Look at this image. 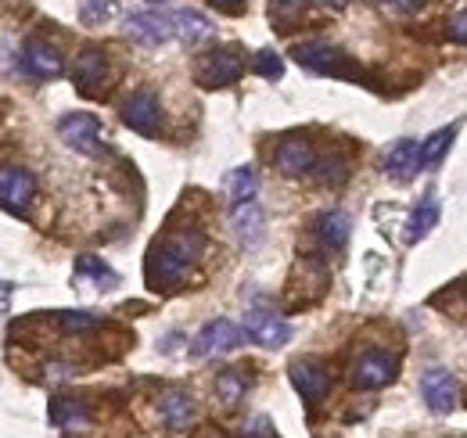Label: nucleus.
Returning <instances> with one entry per match:
<instances>
[{"instance_id": "72a5a7b5", "label": "nucleus", "mask_w": 467, "mask_h": 438, "mask_svg": "<svg viewBox=\"0 0 467 438\" xmlns=\"http://www.w3.org/2000/svg\"><path fill=\"white\" fill-rule=\"evenodd\" d=\"M317 4H324V7H346V0H317Z\"/></svg>"}, {"instance_id": "20e7f679", "label": "nucleus", "mask_w": 467, "mask_h": 438, "mask_svg": "<svg viewBox=\"0 0 467 438\" xmlns=\"http://www.w3.org/2000/svg\"><path fill=\"white\" fill-rule=\"evenodd\" d=\"M58 137L65 148L87 155V159H101L105 144H101V122L90 111H72L58 122Z\"/></svg>"}, {"instance_id": "5701e85b", "label": "nucleus", "mask_w": 467, "mask_h": 438, "mask_svg": "<svg viewBox=\"0 0 467 438\" xmlns=\"http://www.w3.org/2000/svg\"><path fill=\"white\" fill-rule=\"evenodd\" d=\"M248 384H252V378H248L244 367H227V370H220V378H216V395H220L223 406H237V402L244 399Z\"/></svg>"}, {"instance_id": "bb28decb", "label": "nucleus", "mask_w": 467, "mask_h": 438, "mask_svg": "<svg viewBox=\"0 0 467 438\" xmlns=\"http://www.w3.org/2000/svg\"><path fill=\"white\" fill-rule=\"evenodd\" d=\"M255 191H259V176H255V169L252 165H241V169H234L231 172V198L241 205V202H252L255 198Z\"/></svg>"}, {"instance_id": "dca6fc26", "label": "nucleus", "mask_w": 467, "mask_h": 438, "mask_svg": "<svg viewBox=\"0 0 467 438\" xmlns=\"http://www.w3.org/2000/svg\"><path fill=\"white\" fill-rule=\"evenodd\" d=\"M130 36L144 47H162L166 40L176 36V26H173V15H162V11H140L126 22Z\"/></svg>"}, {"instance_id": "a211bd4d", "label": "nucleus", "mask_w": 467, "mask_h": 438, "mask_svg": "<svg viewBox=\"0 0 467 438\" xmlns=\"http://www.w3.org/2000/svg\"><path fill=\"white\" fill-rule=\"evenodd\" d=\"M231 223H234L237 241H241V245H248V248H255V245L266 237V216H263V209L255 205V198H252V202L234 205Z\"/></svg>"}, {"instance_id": "aec40b11", "label": "nucleus", "mask_w": 467, "mask_h": 438, "mask_svg": "<svg viewBox=\"0 0 467 438\" xmlns=\"http://www.w3.org/2000/svg\"><path fill=\"white\" fill-rule=\"evenodd\" d=\"M173 26H176V36H180L183 44H191V47H198L202 40L213 36V22H209L202 11H194V7L173 11Z\"/></svg>"}, {"instance_id": "2eb2a0df", "label": "nucleus", "mask_w": 467, "mask_h": 438, "mask_svg": "<svg viewBox=\"0 0 467 438\" xmlns=\"http://www.w3.org/2000/svg\"><path fill=\"white\" fill-rule=\"evenodd\" d=\"M241 349V330L231 320H209L205 328L194 334L191 341V356H220V352H234Z\"/></svg>"}, {"instance_id": "cd10ccee", "label": "nucleus", "mask_w": 467, "mask_h": 438, "mask_svg": "<svg viewBox=\"0 0 467 438\" xmlns=\"http://www.w3.org/2000/svg\"><path fill=\"white\" fill-rule=\"evenodd\" d=\"M252 72L263 76V79H270V83H277L285 76V61L274 55V51H259L255 61H252Z\"/></svg>"}, {"instance_id": "4468645a", "label": "nucleus", "mask_w": 467, "mask_h": 438, "mask_svg": "<svg viewBox=\"0 0 467 438\" xmlns=\"http://www.w3.org/2000/svg\"><path fill=\"white\" fill-rule=\"evenodd\" d=\"M159 413H162V421H166L170 432L183 435V432H191L194 421H198V402H194V395L183 391V388H166V391L159 395Z\"/></svg>"}, {"instance_id": "f3484780", "label": "nucleus", "mask_w": 467, "mask_h": 438, "mask_svg": "<svg viewBox=\"0 0 467 438\" xmlns=\"http://www.w3.org/2000/svg\"><path fill=\"white\" fill-rule=\"evenodd\" d=\"M313 234H317V241H320L327 252H342V248L349 245V234H352L349 213H342V209L320 213V216L313 219Z\"/></svg>"}, {"instance_id": "7ed1b4c3", "label": "nucleus", "mask_w": 467, "mask_h": 438, "mask_svg": "<svg viewBox=\"0 0 467 438\" xmlns=\"http://www.w3.org/2000/svg\"><path fill=\"white\" fill-rule=\"evenodd\" d=\"M244 68H248V55L237 44H223L194 61V83L202 90H223L244 76Z\"/></svg>"}, {"instance_id": "ddd939ff", "label": "nucleus", "mask_w": 467, "mask_h": 438, "mask_svg": "<svg viewBox=\"0 0 467 438\" xmlns=\"http://www.w3.org/2000/svg\"><path fill=\"white\" fill-rule=\"evenodd\" d=\"M457 391H461L457 374L446 370V367H431L420 378V395H424V402H428L431 413H450L457 406Z\"/></svg>"}, {"instance_id": "4be33fe9", "label": "nucleus", "mask_w": 467, "mask_h": 438, "mask_svg": "<svg viewBox=\"0 0 467 438\" xmlns=\"http://www.w3.org/2000/svg\"><path fill=\"white\" fill-rule=\"evenodd\" d=\"M87 280H94L101 291H112L119 284V274L112 266H105L101 259H94V256H83L79 263H76V274H72V284H87Z\"/></svg>"}, {"instance_id": "b1692460", "label": "nucleus", "mask_w": 467, "mask_h": 438, "mask_svg": "<svg viewBox=\"0 0 467 438\" xmlns=\"http://www.w3.org/2000/svg\"><path fill=\"white\" fill-rule=\"evenodd\" d=\"M453 137H457V130H453V126H446V130H435V133H431V137L420 144V151H417V172H424V169H431V165L442 162V155L450 151Z\"/></svg>"}, {"instance_id": "6e6552de", "label": "nucleus", "mask_w": 467, "mask_h": 438, "mask_svg": "<svg viewBox=\"0 0 467 438\" xmlns=\"http://www.w3.org/2000/svg\"><path fill=\"white\" fill-rule=\"evenodd\" d=\"M122 122L140 133V137H159L162 133V105H159V94L155 90H137L122 101Z\"/></svg>"}, {"instance_id": "a878e982", "label": "nucleus", "mask_w": 467, "mask_h": 438, "mask_svg": "<svg viewBox=\"0 0 467 438\" xmlns=\"http://www.w3.org/2000/svg\"><path fill=\"white\" fill-rule=\"evenodd\" d=\"M302 15H306V0H270V22L281 33H292L302 22Z\"/></svg>"}, {"instance_id": "c85d7f7f", "label": "nucleus", "mask_w": 467, "mask_h": 438, "mask_svg": "<svg viewBox=\"0 0 467 438\" xmlns=\"http://www.w3.org/2000/svg\"><path fill=\"white\" fill-rule=\"evenodd\" d=\"M58 324L68 334H83V330L101 328V317H94V313H58Z\"/></svg>"}, {"instance_id": "7c9ffc66", "label": "nucleus", "mask_w": 467, "mask_h": 438, "mask_svg": "<svg viewBox=\"0 0 467 438\" xmlns=\"http://www.w3.org/2000/svg\"><path fill=\"white\" fill-rule=\"evenodd\" d=\"M209 4H213L220 15H244V7H248L244 0H209Z\"/></svg>"}, {"instance_id": "0eeeda50", "label": "nucleus", "mask_w": 467, "mask_h": 438, "mask_svg": "<svg viewBox=\"0 0 467 438\" xmlns=\"http://www.w3.org/2000/svg\"><path fill=\"white\" fill-rule=\"evenodd\" d=\"M288 378H292L295 391H298L309 406H320V402L327 399V391H331V370H327V363H324V360H317V356L292 360Z\"/></svg>"}, {"instance_id": "1a4fd4ad", "label": "nucleus", "mask_w": 467, "mask_h": 438, "mask_svg": "<svg viewBox=\"0 0 467 438\" xmlns=\"http://www.w3.org/2000/svg\"><path fill=\"white\" fill-rule=\"evenodd\" d=\"M317 162H320V155H317V148H313L302 133L285 137V141H281V148L274 151V165H277L288 180H302V176L317 172Z\"/></svg>"}, {"instance_id": "f257e3e1", "label": "nucleus", "mask_w": 467, "mask_h": 438, "mask_svg": "<svg viewBox=\"0 0 467 438\" xmlns=\"http://www.w3.org/2000/svg\"><path fill=\"white\" fill-rule=\"evenodd\" d=\"M205 252V234L198 226H180L162 234L151 252H148V263H144V280L151 291L159 295H173L180 291V284L187 280L191 266L202 259Z\"/></svg>"}, {"instance_id": "2f4dec72", "label": "nucleus", "mask_w": 467, "mask_h": 438, "mask_svg": "<svg viewBox=\"0 0 467 438\" xmlns=\"http://www.w3.org/2000/svg\"><path fill=\"white\" fill-rule=\"evenodd\" d=\"M112 11V0H87V18H105Z\"/></svg>"}, {"instance_id": "f8f14e48", "label": "nucleus", "mask_w": 467, "mask_h": 438, "mask_svg": "<svg viewBox=\"0 0 467 438\" xmlns=\"http://www.w3.org/2000/svg\"><path fill=\"white\" fill-rule=\"evenodd\" d=\"M244 330H248V338H252L255 345H263V349H281V345L292 341V324H288L285 317L270 313V309H248Z\"/></svg>"}, {"instance_id": "6ab92c4d", "label": "nucleus", "mask_w": 467, "mask_h": 438, "mask_svg": "<svg viewBox=\"0 0 467 438\" xmlns=\"http://www.w3.org/2000/svg\"><path fill=\"white\" fill-rule=\"evenodd\" d=\"M51 424L61 428V432H83L90 424V413H87V402L83 399H68V395H58L47 410Z\"/></svg>"}, {"instance_id": "f03ea898", "label": "nucleus", "mask_w": 467, "mask_h": 438, "mask_svg": "<svg viewBox=\"0 0 467 438\" xmlns=\"http://www.w3.org/2000/svg\"><path fill=\"white\" fill-rule=\"evenodd\" d=\"M292 57L302 68L317 72V76H335V79H349V83H363L367 79V72L359 68V61L352 55H346L342 47L327 44V40H306V44L295 47Z\"/></svg>"}, {"instance_id": "412c9836", "label": "nucleus", "mask_w": 467, "mask_h": 438, "mask_svg": "<svg viewBox=\"0 0 467 438\" xmlns=\"http://www.w3.org/2000/svg\"><path fill=\"white\" fill-rule=\"evenodd\" d=\"M417 141H410V137H403V141H396L392 148H389V155H385V172L389 176H396V180H410L413 172H417Z\"/></svg>"}, {"instance_id": "393cba45", "label": "nucleus", "mask_w": 467, "mask_h": 438, "mask_svg": "<svg viewBox=\"0 0 467 438\" xmlns=\"http://www.w3.org/2000/svg\"><path fill=\"white\" fill-rule=\"evenodd\" d=\"M439 213H442V205H439V198L435 194H424V202L413 209V216H410V241H420V237H428L431 230H435V223H439Z\"/></svg>"}, {"instance_id": "c756f323", "label": "nucleus", "mask_w": 467, "mask_h": 438, "mask_svg": "<svg viewBox=\"0 0 467 438\" xmlns=\"http://www.w3.org/2000/svg\"><path fill=\"white\" fill-rule=\"evenodd\" d=\"M450 40H453V44H464L467 47V11H461V15H453V18H450Z\"/></svg>"}, {"instance_id": "9d476101", "label": "nucleus", "mask_w": 467, "mask_h": 438, "mask_svg": "<svg viewBox=\"0 0 467 438\" xmlns=\"http://www.w3.org/2000/svg\"><path fill=\"white\" fill-rule=\"evenodd\" d=\"M18 65H22V72H26L29 79H36V83H51V79H58L61 72H65V61H61V55L47 40H26Z\"/></svg>"}, {"instance_id": "423d86ee", "label": "nucleus", "mask_w": 467, "mask_h": 438, "mask_svg": "<svg viewBox=\"0 0 467 438\" xmlns=\"http://www.w3.org/2000/svg\"><path fill=\"white\" fill-rule=\"evenodd\" d=\"M396 378H400V360H396L392 352H385V349L363 352V356L352 363V374H349L352 388H363V391H378V388L392 384Z\"/></svg>"}, {"instance_id": "473e14b6", "label": "nucleus", "mask_w": 467, "mask_h": 438, "mask_svg": "<svg viewBox=\"0 0 467 438\" xmlns=\"http://www.w3.org/2000/svg\"><path fill=\"white\" fill-rule=\"evenodd\" d=\"M381 4H389L392 11H420L424 7V0H381Z\"/></svg>"}, {"instance_id": "9b49d317", "label": "nucleus", "mask_w": 467, "mask_h": 438, "mask_svg": "<svg viewBox=\"0 0 467 438\" xmlns=\"http://www.w3.org/2000/svg\"><path fill=\"white\" fill-rule=\"evenodd\" d=\"M33 194H36L33 172L22 169V165H4V172H0V202H4V209L15 213V216H26V205L33 202Z\"/></svg>"}, {"instance_id": "39448f33", "label": "nucleus", "mask_w": 467, "mask_h": 438, "mask_svg": "<svg viewBox=\"0 0 467 438\" xmlns=\"http://www.w3.org/2000/svg\"><path fill=\"white\" fill-rule=\"evenodd\" d=\"M72 83H76V90H79L83 98H105V90H109V55H105V47L87 44V47L76 55Z\"/></svg>"}]
</instances>
